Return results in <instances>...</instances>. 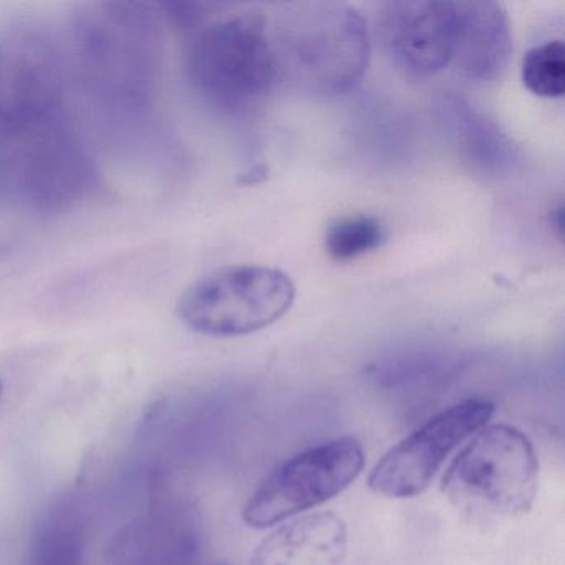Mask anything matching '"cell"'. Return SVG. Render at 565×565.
Returning <instances> with one entry per match:
<instances>
[{
	"label": "cell",
	"mask_w": 565,
	"mask_h": 565,
	"mask_svg": "<svg viewBox=\"0 0 565 565\" xmlns=\"http://www.w3.org/2000/svg\"><path fill=\"white\" fill-rule=\"evenodd\" d=\"M41 25L0 31V135L64 115L65 61Z\"/></svg>",
	"instance_id": "ba28073f"
},
{
	"label": "cell",
	"mask_w": 565,
	"mask_h": 565,
	"mask_svg": "<svg viewBox=\"0 0 565 565\" xmlns=\"http://www.w3.org/2000/svg\"><path fill=\"white\" fill-rule=\"evenodd\" d=\"M90 158L65 114L0 135V190L38 210H57L84 196Z\"/></svg>",
	"instance_id": "5b68a950"
},
{
	"label": "cell",
	"mask_w": 565,
	"mask_h": 565,
	"mask_svg": "<svg viewBox=\"0 0 565 565\" xmlns=\"http://www.w3.org/2000/svg\"><path fill=\"white\" fill-rule=\"evenodd\" d=\"M492 413L491 402L468 399L433 416L376 462L370 489L385 498L423 494L448 456L486 426Z\"/></svg>",
	"instance_id": "9c48e42d"
},
{
	"label": "cell",
	"mask_w": 565,
	"mask_h": 565,
	"mask_svg": "<svg viewBox=\"0 0 565 565\" xmlns=\"http://www.w3.org/2000/svg\"><path fill=\"white\" fill-rule=\"evenodd\" d=\"M0 396H2V383H0Z\"/></svg>",
	"instance_id": "2e32d148"
},
{
	"label": "cell",
	"mask_w": 565,
	"mask_h": 565,
	"mask_svg": "<svg viewBox=\"0 0 565 565\" xmlns=\"http://www.w3.org/2000/svg\"><path fill=\"white\" fill-rule=\"evenodd\" d=\"M349 551L345 522L333 512L302 515L267 535L250 565H342Z\"/></svg>",
	"instance_id": "7c38bea8"
},
{
	"label": "cell",
	"mask_w": 565,
	"mask_h": 565,
	"mask_svg": "<svg viewBox=\"0 0 565 565\" xmlns=\"http://www.w3.org/2000/svg\"><path fill=\"white\" fill-rule=\"evenodd\" d=\"M294 299L296 287L280 270L226 267L188 287L178 302V316L188 329L203 335H249L286 316Z\"/></svg>",
	"instance_id": "8992f818"
},
{
	"label": "cell",
	"mask_w": 565,
	"mask_h": 565,
	"mask_svg": "<svg viewBox=\"0 0 565 565\" xmlns=\"http://www.w3.org/2000/svg\"><path fill=\"white\" fill-rule=\"evenodd\" d=\"M452 68L469 81L501 77L512 54L511 29L504 8L491 0L455 2Z\"/></svg>",
	"instance_id": "8fae6325"
},
{
	"label": "cell",
	"mask_w": 565,
	"mask_h": 565,
	"mask_svg": "<svg viewBox=\"0 0 565 565\" xmlns=\"http://www.w3.org/2000/svg\"><path fill=\"white\" fill-rule=\"evenodd\" d=\"M82 554L81 519L67 508L55 512L39 534L34 565H81Z\"/></svg>",
	"instance_id": "4fadbf2b"
},
{
	"label": "cell",
	"mask_w": 565,
	"mask_h": 565,
	"mask_svg": "<svg viewBox=\"0 0 565 565\" xmlns=\"http://www.w3.org/2000/svg\"><path fill=\"white\" fill-rule=\"evenodd\" d=\"M455 22V2L403 0L382 9L379 34L396 68L426 78L451 64Z\"/></svg>",
	"instance_id": "30bf717a"
},
{
	"label": "cell",
	"mask_w": 565,
	"mask_h": 565,
	"mask_svg": "<svg viewBox=\"0 0 565 565\" xmlns=\"http://www.w3.org/2000/svg\"><path fill=\"white\" fill-rule=\"evenodd\" d=\"M266 24L279 81L323 95L342 94L362 81L369 31L365 19L350 6H284Z\"/></svg>",
	"instance_id": "6da1fadb"
},
{
	"label": "cell",
	"mask_w": 565,
	"mask_h": 565,
	"mask_svg": "<svg viewBox=\"0 0 565 565\" xmlns=\"http://www.w3.org/2000/svg\"><path fill=\"white\" fill-rule=\"evenodd\" d=\"M365 451L353 436L306 449L270 472L243 509L247 525L273 527L345 491L362 472Z\"/></svg>",
	"instance_id": "52a82bcc"
},
{
	"label": "cell",
	"mask_w": 565,
	"mask_h": 565,
	"mask_svg": "<svg viewBox=\"0 0 565 565\" xmlns=\"http://www.w3.org/2000/svg\"><path fill=\"white\" fill-rule=\"evenodd\" d=\"M75 55L98 100L135 111L147 107L160 65L157 15L145 4H95L77 15Z\"/></svg>",
	"instance_id": "7a4b0ae2"
},
{
	"label": "cell",
	"mask_w": 565,
	"mask_h": 565,
	"mask_svg": "<svg viewBox=\"0 0 565 565\" xmlns=\"http://www.w3.org/2000/svg\"><path fill=\"white\" fill-rule=\"evenodd\" d=\"M188 75L198 94L221 110L259 104L279 81L266 18L236 15L201 29L188 51Z\"/></svg>",
	"instance_id": "277c9868"
},
{
	"label": "cell",
	"mask_w": 565,
	"mask_h": 565,
	"mask_svg": "<svg viewBox=\"0 0 565 565\" xmlns=\"http://www.w3.org/2000/svg\"><path fill=\"white\" fill-rule=\"evenodd\" d=\"M383 239L385 231L376 217H342L327 227L326 249L332 259L347 263L376 249Z\"/></svg>",
	"instance_id": "9a60e30c"
},
{
	"label": "cell",
	"mask_w": 565,
	"mask_h": 565,
	"mask_svg": "<svg viewBox=\"0 0 565 565\" xmlns=\"http://www.w3.org/2000/svg\"><path fill=\"white\" fill-rule=\"evenodd\" d=\"M539 459L531 439L511 425L482 426L443 476L448 501L478 521H509L531 511Z\"/></svg>",
	"instance_id": "3957f363"
},
{
	"label": "cell",
	"mask_w": 565,
	"mask_h": 565,
	"mask_svg": "<svg viewBox=\"0 0 565 565\" xmlns=\"http://www.w3.org/2000/svg\"><path fill=\"white\" fill-rule=\"evenodd\" d=\"M522 82H524V87L537 97H564V42L551 41L531 49L522 61Z\"/></svg>",
	"instance_id": "5bb4252c"
}]
</instances>
